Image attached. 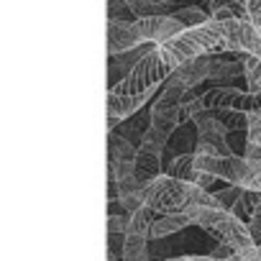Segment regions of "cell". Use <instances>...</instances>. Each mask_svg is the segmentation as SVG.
<instances>
[{
	"mask_svg": "<svg viewBox=\"0 0 261 261\" xmlns=\"http://www.w3.org/2000/svg\"><path fill=\"white\" fill-rule=\"evenodd\" d=\"M238 59H241V64H243L246 90L261 95V59H258V57H251V54H238Z\"/></svg>",
	"mask_w": 261,
	"mask_h": 261,
	"instance_id": "cell-14",
	"label": "cell"
},
{
	"mask_svg": "<svg viewBox=\"0 0 261 261\" xmlns=\"http://www.w3.org/2000/svg\"><path fill=\"white\" fill-rule=\"evenodd\" d=\"M136 29L141 34V39L146 44H156V46H164L169 44L172 39H177L182 31H187L174 16H149V18H139L136 21Z\"/></svg>",
	"mask_w": 261,
	"mask_h": 261,
	"instance_id": "cell-8",
	"label": "cell"
},
{
	"mask_svg": "<svg viewBox=\"0 0 261 261\" xmlns=\"http://www.w3.org/2000/svg\"><path fill=\"white\" fill-rule=\"evenodd\" d=\"M248 230H251L253 243L261 246V202H258V207H256V213H253V218H251V223H248Z\"/></svg>",
	"mask_w": 261,
	"mask_h": 261,
	"instance_id": "cell-21",
	"label": "cell"
},
{
	"mask_svg": "<svg viewBox=\"0 0 261 261\" xmlns=\"http://www.w3.org/2000/svg\"><path fill=\"white\" fill-rule=\"evenodd\" d=\"M243 190H251V192H261V172H258V174H256V177H253V179H251V182H248V185L243 187Z\"/></svg>",
	"mask_w": 261,
	"mask_h": 261,
	"instance_id": "cell-24",
	"label": "cell"
},
{
	"mask_svg": "<svg viewBox=\"0 0 261 261\" xmlns=\"http://www.w3.org/2000/svg\"><path fill=\"white\" fill-rule=\"evenodd\" d=\"M205 8L213 21H251L248 0H205Z\"/></svg>",
	"mask_w": 261,
	"mask_h": 261,
	"instance_id": "cell-11",
	"label": "cell"
},
{
	"mask_svg": "<svg viewBox=\"0 0 261 261\" xmlns=\"http://www.w3.org/2000/svg\"><path fill=\"white\" fill-rule=\"evenodd\" d=\"M218 120L225 125L228 134H243L248 130V115L246 113H236V110H215Z\"/></svg>",
	"mask_w": 261,
	"mask_h": 261,
	"instance_id": "cell-18",
	"label": "cell"
},
{
	"mask_svg": "<svg viewBox=\"0 0 261 261\" xmlns=\"http://www.w3.org/2000/svg\"><path fill=\"white\" fill-rule=\"evenodd\" d=\"M167 261H213V256H179V258H167Z\"/></svg>",
	"mask_w": 261,
	"mask_h": 261,
	"instance_id": "cell-25",
	"label": "cell"
},
{
	"mask_svg": "<svg viewBox=\"0 0 261 261\" xmlns=\"http://www.w3.org/2000/svg\"><path fill=\"white\" fill-rule=\"evenodd\" d=\"M187 225H195L187 213H179V215H156L154 223H151V241H154V238L172 236V233H179V230H185Z\"/></svg>",
	"mask_w": 261,
	"mask_h": 261,
	"instance_id": "cell-12",
	"label": "cell"
},
{
	"mask_svg": "<svg viewBox=\"0 0 261 261\" xmlns=\"http://www.w3.org/2000/svg\"><path fill=\"white\" fill-rule=\"evenodd\" d=\"M215 195V200H218V205L223 207V210H233V205L241 200V195H243V187H238V185H230V187H225V190H220V192H213Z\"/></svg>",
	"mask_w": 261,
	"mask_h": 261,
	"instance_id": "cell-20",
	"label": "cell"
},
{
	"mask_svg": "<svg viewBox=\"0 0 261 261\" xmlns=\"http://www.w3.org/2000/svg\"><path fill=\"white\" fill-rule=\"evenodd\" d=\"M258 202H261V192H251V190H243V195H241V200L233 205V215L241 220V223H251V218H253V213H256V207H258Z\"/></svg>",
	"mask_w": 261,
	"mask_h": 261,
	"instance_id": "cell-16",
	"label": "cell"
},
{
	"mask_svg": "<svg viewBox=\"0 0 261 261\" xmlns=\"http://www.w3.org/2000/svg\"><path fill=\"white\" fill-rule=\"evenodd\" d=\"M179 67L182 64L164 46H154L130 69V74L125 80H120L115 87H110L108 90V130L110 134L120 120L134 118L156 92H162L167 80Z\"/></svg>",
	"mask_w": 261,
	"mask_h": 261,
	"instance_id": "cell-1",
	"label": "cell"
},
{
	"mask_svg": "<svg viewBox=\"0 0 261 261\" xmlns=\"http://www.w3.org/2000/svg\"><path fill=\"white\" fill-rule=\"evenodd\" d=\"M172 16H174L185 29H195V26H202V23L210 21V13H207V8H202V6H185V8L174 11Z\"/></svg>",
	"mask_w": 261,
	"mask_h": 261,
	"instance_id": "cell-17",
	"label": "cell"
},
{
	"mask_svg": "<svg viewBox=\"0 0 261 261\" xmlns=\"http://www.w3.org/2000/svg\"><path fill=\"white\" fill-rule=\"evenodd\" d=\"M146 41L141 39L136 21L125 23V21H108V57H118V54H128L139 46H144Z\"/></svg>",
	"mask_w": 261,
	"mask_h": 261,
	"instance_id": "cell-10",
	"label": "cell"
},
{
	"mask_svg": "<svg viewBox=\"0 0 261 261\" xmlns=\"http://www.w3.org/2000/svg\"><path fill=\"white\" fill-rule=\"evenodd\" d=\"M218 182V177H213V174H205V172H197V177H195V185L197 187H202V190H207L210 192V187Z\"/></svg>",
	"mask_w": 261,
	"mask_h": 261,
	"instance_id": "cell-22",
	"label": "cell"
},
{
	"mask_svg": "<svg viewBox=\"0 0 261 261\" xmlns=\"http://www.w3.org/2000/svg\"><path fill=\"white\" fill-rule=\"evenodd\" d=\"M144 205L151 207L156 215H179L187 213L192 205H207V207H220L215 195L197 187L195 182H182L169 174H162L151 185L141 190Z\"/></svg>",
	"mask_w": 261,
	"mask_h": 261,
	"instance_id": "cell-2",
	"label": "cell"
},
{
	"mask_svg": "<svg viewBox=\"0 0 261 261\" xmlns=\"http://www.w3.org/2000/svg\"><path fill=\"white\" fill-rule=\"evenodd\" d=\"M123 3L134 11L136 21L139 18H149V16H172L174 13V8L162 6V3H154V0H123Z\"/></svg>",
	"mask_w": 261,
	"mask_h": 261,
	"instance_id": "cell-15",
	"label": "cell"
},
{
	"mask_svg": "<svg viewBox=\"0 0 261 261\" xmlns=\"http://www.w3.org/2000/svg\"><path fill=\"white\" fill-rule=\"evenodd\" d=\"M108 21H125V23H134L136 16L130 11L123 0H108Z\"/></svg>",
	"mask_w": 261,
	"mask_h": 261,
	"instance_id": "cell-19",
	"label": "cell"
},
{
	"mask_svg": "<svg viewBox=\"0 0 261 261\" xmlns=\"http://www.w3.org/2000/svg\"><path fill=\"white\" fill-rule=\"evenodd\" d=\"M251 23L261 31V11H256V13H251Z\"/></svg>",
	"mask_w": 261,
	"mask_h": 261,
	"instance_id": "cell-26",
	"label": "cell"
},
{
	"mask_svg": "<svg viewBox=\"0 0 261 261\" xmlns=\"http://www.w3.org/2000/svg\"><path fill=\"white\" fill-rule=\"evenodd\" d=\"M190 220L195 225H200L207 236H213L220 246H228L233 248L236 253L256 246L253 238H251V230L246 223H241L230 210H223V207H207V205H192L187 210Z\"/></svg>",
	"mask_w": 261,
	"mask_h": 261,
	"instance_id": "cell-3",
	"label": "cell"
},
{
	"mask_svg": "<svg viewBox=\"0 0 261 261\" xmlns=\"http://www.w3.org/2000/svg\"><path fill=\"white\" fill-rule=\"evenodd\" d=\"M195 125H197V141L210 144L213 149H218L220 156H233V154H236V151L230 149V144H228V130H225V125L218 120L215 113L202 110V113L195 118Z\"/></svg>",
	"mask_w": 261,
	"mask_h": 261,
	"instance_id": "cell-9",
	"label": "cell"
},
{
	"mask_svg": "<svg viewBox=\"0 0 261 261\" xmlns=\"http://www.w3.org/2000/svg\"><path fill=\"white\" fill-rule=\"evenodd\" d=\"M258 256H261V246H258Z\"/></svg>",
	"mask_w": 261,
	"mask_h": 261,
	"instance_id": "cell-27",
	"label": "cell"
},
{
	"mask_svg": "<svg viewBox=\"0 0 261 261\" xmlns=\"http://www.w3.org/2000/svg\"><path fill=\"white\" fill-rule=\"evenodd\" d=\"M233 253H236L233 248H228V246H220V243H218V248H215L210 256H213V258H230Z\"/></svg>",
	"mask_w": 261,
	"mask_h": 261,
	"instance_id": "cell-23",
	"label": "cell"
},
{
	"mask_svg": "<svg viewBox=\"0 0 261 261\" xmlns=\"http://www.w3.org/2000/svg\"><path fill=\"white\" fill-rule=\"evenodd\" d=\"M167 174L174 177V179H182V182H195V177H197V169H195V154H177V156L169 162Z\"/></svg>",
	"mask_w": 261,
	"mask_h": 261,
	"instance_id": "cell-13",
	"label": "cell"
},
{
	"mask_svg": "<svg viewBox=\"0 0 261 261\" xmlns=\"http://www.w3.org/2000/svg\"><path fill=\"white\" fill-rule=\"evenodd\" d=\"M200 108L202 110H236V113H261V95L258 92H248V90H238V87H210L202 95H197Z\"/></svg>",
	"mask_w": 261,
	"mask_h": 261,
	"instance_id": "cell-5",
	"label": "cell"
},
{
	"mask_svg": "<svg viewBox=\"0 0 261 261\" xmlns=\"http://www.w3.org/2000/svg\"><path fill=\"white\" fill-rule=\"evenodd\" d=\"M223 39H225V23L220 21H207L202 26L182 31L177 39L164 44V49L179 62L187 64L192 59L207 57V54H223Z\"/></svg>",
	"mask_w": 261,
	"mask_h": 261,
	"instance_id": "cell-4",
	"label": "cell"
},
{
	"mask_svg": "<svg viewBox=\"0 0 261 261\" xmlns=\"http://www.w3.org/2000/svg\"><path fill=\"white\" fill-rule=\"evenodd\" d=\"M164 146H167V141L156 134V130H151V125H149L146 136H144V141H141V146L136 151V182L141 187L151 185L154 179H159L164 174L162 172V151H164Z\"/></svg>",
	"mask_w": 261,
	"mask_h": 261,
	"instance_id": "cell-7",
	"label": "cell"
},
{
	"mask_svg": "<svg viewBox=\"0 0 261 261\" xmlns=\"http://www.w3.org/2000/svg\"><path fill=\"white\" fill-rule=\"evenodd\" d=\"M195 169L213 174L218 179H225L228 185H238V187H246L258 174L238 154H233V156H200V154H195Z\"/></svg>",
	"mask_w": 261,
	"mask_h": 261,
	"instance_id": "cell-6",
	"label": "cell"
}]
</instances>
